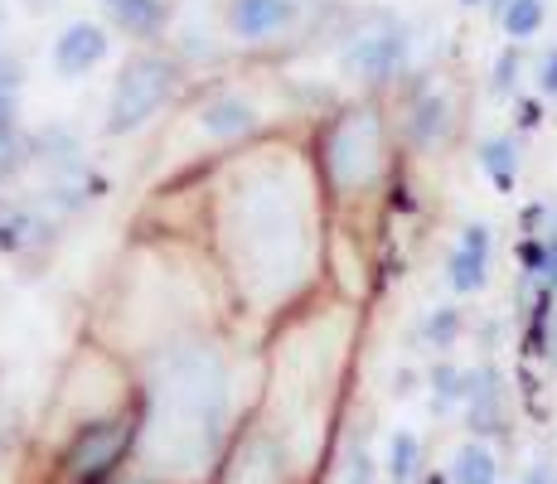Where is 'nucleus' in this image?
Wrapping results in <instances>:
<instances>
[{
  "label": "nucleus",
  "mask_w": 557,
  "mask_h": 484,
  "mask_svg": "<svg viewBox=\"0 0 557 484\" xmlns=\"http://www.w3.org/2000/svg\"><path fill=\"white\" fill-rule=\"evenodd\" d=\"M543 15H548V5H543V0H513L505 15H499V25H505L509 39H533L543 29Z\"/></svg>",
  "instance_id": "2eb2a0df"
},
{
  "label": "nucleus",
  "mask_w": 557,
  "mask_h": 484,
  "mask_svg": "<svg viewBox=\"0 0 557 484\" xmlns=\"http://www.w3.org/2000/svg\"><path fill=\"white\" fill-rule=\"evenodd\" d=\"M543 282H548V290H557V238H543Z\"/></svg>",
  "instance_id": "5701e85b"
},
{
  "label": "nucleus",
  "mask_w": 557,
  "mask_h": 484,
  "mask_svg": "<svg viewBox=\"0 0 557 484\" xmlns=\"http://www.w3.org/2000/svg\"><path fill=\"white\" fill-rule=\"evenodd\" d=\"M15 92H20V63L10 53H0V102H10Z\"/></svg>",
  "instance_id": "4be33fe9"
},
{
  "label": "nucleus",
  "mask_w": 557,
  "mask_h": 484,
  "mask_svg": "<svg viewBox=\"0 0 557 484\" xmlns=\"http://www.w3.org/2000/svg\"><path fill=\"white\" fill-rule=\"evenodd\" d=\"M451 126V107H446V97H422V102L412 107V122H407V132H412L417 146H432L436 136Z\"/></svg>",
  "instance_id": "4468645a"
},
{
  "label": "nucleus",
  "mask_w": 557,
  "mask_h": 484,
  "mask_svg": "<svg viewBox=\"0 0 557 484\" xmlns=\"http://www.w3.org/2000/svg\"><path fill=\"white\" fill-rule=\"evenodd\" d=\"M107 5H122V0H107Z\"/></svg>",
  "instance_id": "cd10ccee"
},
{
  "label": "nucleus",
  "mask_w": 557,
  "mask_h": 484,
  "mask_svg": "<svg viewBox=\"0 0 557 484\" xmlns=\"http://www.w3.org/2000/svg\"><path fill=\"white\" fill-rule=\"evenodd\" d=\"M15 165V112L10 102H0V175Z\"/></svg>",
  "instance_id": "a211bd4d"
},
{
  "label": "nucleus",
  "mask_w": 557,
  "mask_h": 484,
  "mask_svg": "<svg viewBox=\"0 0 557 484\" xmlns=\"http://www.w3.org/2000/svg\"><path fill=\"white\" fill-rule=\"evenodd\" d=\"M539 92L557 97V49H543V59H539Z\"/></svg>",
  "instance_id": "412c9836"
},
{
  "label": "nucleus",
  "mask_w": 557,
  "mask_h": 484,
  "mask_svg": "<svg viewBox=\"0 0 557 484\" xmlns=\"http://www.w3.org/2000/svg\"><path fill=\"white\" fill-rule=\"evenodd\" d=\"M228 484H276V450L272 440H252L243 460L228 470Z\"/></svg>",
  "instance_id": "f8f14e48"
},
{
  "label": "nucleus",
  "mask_w": 557,
  "mask_h": 484,
  "mask_svg": "<svg viewBox=\"0 0 557 484\" xmlns=\"http://www.w3.org/2000/svg\"><path fill=\"white\" fill-rule=\"evenodd\" d=\"M170 78H175V69H170L160 53H136V59H126L122 78H116V88H112L107 132L126 136V132H136V126L151 122L170 97Z\"/></svg>",
  "instance_id": "7ed1b4c3"
},
{
  "label": "nucleus",
  "mask_w": 557,
  "mask_h": 484,
  "mask_svg": "<svg viewBox=\"0 0 557 484\" xmlns=\"http://www.w3.org/2000/svg\"><path fill=\"white\" fill-rule=\"evenodd\" d=\"M132 484H151V480H132Z\"/></svg>",
  "instance_id": "bb28decb"
},
{
  "label": "nucleus",
  "mask_w": 557,
  "mask_h": 484,
  "mask_svg": "<svg viewBox=\"0 0 557 484\" xmlns=\"http://www.w3.org/2000/svg\"><path fill=\"white\" fill-rule=\"evenodd\" d=\"M485 276H490V228L485 223H470L460 233L451 262H446V282H451L456 296H475L485 286Z\"/></svg>",
  "instance_id": "423d86ee"
},
{
  "label": "nucleus",
  "mask_w": 557,
  "mask_h": 484,
  "mask_svg": "<svg viewBox=\"0 0 557 484\" xmlns=\"http://www.w3.org/2000/svg\"><path fill=\"white\" fill-rule=\"evenodd\" d=\"M126 440H132V422L122 417H107V422H88L78 432V440L69 446V475L78 480H98L122 460Z\"/></svg>",
  "instance_id": "20e7f679"
},
{
  "label": "nucleus",
  "mask_w": 557,
  "mask_h": 484,
  "mask_svg": "<svg viewBox=\"0 0 557 484\" xmlns=\"http://www.w3.org/2000/svg\"><path fill=\"white\" fill-rule=\"evenodd\" d=\"M513 83H519V53L505 49V53H499V63H495V78H490V88H495L499 97H509Z\"/></svg>",
  "instance_id": "6ab92c4d"
},
{
  "label": "nucleus",
  "mask_w": 557,
  "mask_h": 484,
  "mask_svg": "<svg viewBox=\"0 0 557 484\" xmlns=\"http://www.w3.org/2000/svg\"><path fill=\"white\" fill-rule=\"evenodd\" d=\"M480 165L495 179V189H513V179H519V146L509 136H495V141L480 146Z\"/></svg>",
  "instance_id": "ddd939ff"
},
{
  "label": "nucleus",
  "mask_w": 557,
  "mask_h": 484,
  "mask_svg": "<svg viewBox=\"0 0 557 484\" xmlns=\"http://www.w3.org/2000/svg\"><path fill=\"white\" fill-rule=\"evenodd\" d=\"M523 484H557V466H553V460H539V466L529 470V480H523Z\"/></svg>",
  "instance_id": "b1692460"
},
{
  "label": "nucleus",
  "mask_w": 557,
  "mask_h": 484,
  "mask_svg": "<svg viewBox=\"0 0 557 484\" xmlns=\"http://www.w3.org/2000/svg\"><path fill=\"white\" fill-rule=\"evenodd\" d=\"M102 53H107V35L83 20V25H69L59 35V45H53V69H59L63 78H78V73H88Z\"/></svg>",
  "instance_id": "0eeeda50"
},
{
  "label": "nucleus",
  "mask_w": 557,
  "mask_h": 484,
  "mask_svg": "<svg viewBox=\"0 0 557 484\" xmlns=\"http://www.w3.org/2000/svg\"><path fill=\"white\" fill-rule=\"evenodd\" d=\"M460 5H480V0H460Z\"/></svg>",
  "instance_id": "a878e982"
},
{
  "label": "nucleus",
  "mask_w": 557,
  "mask_h": 484,
  "mask_svg": "<svg viewBox=\"0 0 557 484\" xmlns=\"http://www.w3.org/2000/svg\"><path fill=\"white\" fill-rule=\"evenodd\" d=\"M203 132H213V136L252 132V107L243 102V97H219V102L203 107Z\"/></svg>",
  "instance_id": "9b49d317"
},
{
  "label": "nucleus",
  "mask_w": 557,
  "mask_h": 484,
  "mask_svg": "<svg viewBox=\"0 0 557 484\" xmlns=\"http://www.w3.org/2000/svg\"><path fill=\"white\" fill-rule=\"evenodd\" d=\"M403 53H407V35L393 25H379V29H363L355 45L345 49V69L363 83H383L403 69Z\"/></svg>",
  "instance_id": "39448f33"
},
{
  "label": "nucleus",
  "mask_w": 557,
  "mask_h": 484,
  "mask_svg": "<svg viewBox=\"0 0 557 484\" xmlns=\"http://www.w3.org/2000/svg\"><path fill=\"white\" fill-rule=\"evenodd\" d=\"M470 426L475 432H499L505 426V393H499V373L495 369H475L470 373Z\"/></svg>",
  "instance_id": "6e6552de"
},
{
  "label": "nucleus",
  "mask_w": 557,
  "mask_h": 484,
  "mask_svg": "<svg viewBox=\"0 0 557 484\" xmlns=\"http://www.w3.org/2000/svg\"><path fill=\"white\" fill-rule=\"evenodd\" d=\"M325 170L335 179V189L355 194L363 185H373L383 170V126L373 112H349L330 126L325 136Z\"/></svg>",
  "instance_id": "f03ea898"
},
{
  "label": "nucleus",
  "mask_w": 557,
  "mask_h": 484,
  "mask_svg": "<svg viewBox=\"0 0 557 484\" xmlns=\"http://www.w3.org/2000/svg\"><path fill=\"white\" fill-rule=\"evenodd\" d=\"M228 417V383L209 349H180L160 373L146 422V450L165 475L195 480L213 466Z\"/></svg>",
  "instance_id": "f257e3e1"
},
{
  "label": "nucleus",
  "mask_w": 557,
  "mask_h": 484,
  "mask_svg": "<svg viewBox=\"0 0 557 484\" xmlns=\"http://www.w3.org/2000/svg\"><path fill=\"white\" fill-rule=\"evenodd\" d=\"M456 330H460V315H456V310H436V315L426 320V339H432V344H451Z\"/></svg>",
  "instance_id": "aec40b11"
},
{
  "label": "nucleus",
  "mask_w": 557,
  "mask_h": 484,
  "mask_svg": "<svg viewBox=\"0 0 557 484\" xmlns=\"http://www.w3.org/2000/svg\"><path fill=\"white\" fill-rule=\"evenodd\" d=\"M292 20V0H233V29L243 39H267Z\"/></svg>",
  "instance_id": "1a4fd4ad"
},
{
  "label": "nucleus",
  "mask_w": 557,
  "mask_h": 484,
  "mask_svg": "<svg viewBox=\"0 0 557 484\" xmlns=\"http://www.w3.org/2000/svg\"><path fill=\"white\" fill-rule=\"evenodd\" d=\"M116 15H122V25H132V29H156L160 25V0H122Z\"/></svg>",
  "instance_id": "f3484780"
},
{
  "label": "nucleus",
  "mask_w": 557,
  "mask_h": 484,
  "mask_svg": "<svg viewBox=\"0 0 557 484\" xmlns=\"http://www.w3.org/2000/svg\"><path fill=\"white\" fill-rule=\"evenodd\" d=\"M451 484H499V460H495V450L480 446V440L460 446L456 460H451Z\"/></svg>",
  "instance_id": "9d476101"
},
{
  "label": "nucleus",
  "mask_w": 557,
  "mask_h": 484,
  "mask_svg": "<svg viewBox=\"0 0 557 484\" xmlns=\"http://www.w3.org/2000/svg\"><path fill=\"white\" fill-rule=\"evenodd\" d=\"M490 5H495V15H505V10L513 5V0H490Z\"/></svg>",
  "instance_id": "393cba45"
},
{
  "label": "nucleus",
  "mask_w": 557,
  "mask_h": 484,
  "mask_svg": "<svg viewBox=\"0 0 557 484\" xmlns=\"http://www.w3.org/2000/svg\"><path fill=\"white\" fill-rule=\"evenodd\" d=\"M417 460H422V446H417V436L412 432H398L393 436V446H388V475L407 484L417 475Z\"/></svg>",
  "instance_id": "dca6fc26"
}]
</instances>
